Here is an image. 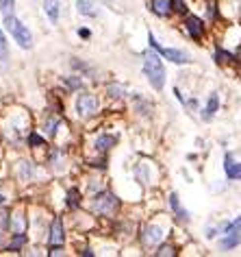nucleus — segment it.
I'll return each instance as SVG.
<instances>
[{"mask_svg":"<svg viewBox=\"0 0 241 257\" xmlns=\"http://www.w3.org/2000/svg\"><path fill=\"white\" fill-rule=\"evenodd\" d=\"M63 238H65V233H63V220H61V218H54L52 229H50V247L52 249H59L63 244Z\"/></svg>","mask_w":241,"mask_h":257,"instance_id":"nucleus-6","label":"nucleus"},{"mask_svg":"<svg viewBox=\"0 0 241 257\" xmlns=\"http://www.w3.org/2000/svg\"><path fill=\"white\" fill-rule=\"evenodd\" d=\"M76 9H79V13H83V15H89V18H94V15L98 13L96 7L89 2V0H79L76 2Z\"/></svg>","mask_w":241,"mask_h":257,"instance_id":"nucleus-11","label":"nucleus"},{"mask_svg":"<svg viewBox=\"0 0 241 257\" xmlns=\"http://www.w3.org/2000/svg\"><path fill=\"white\" fill-rule=\"evenodd\" d=\"M79 35H83V37H89V31L83 29V31H79Z\"/></svg>","mask_w":241,"mask_h":257,"instance_id":"nucleus-29","label":"nucleus"},{"mask_svg":"<svg viewBox=\"0 0 241 257\" xmlns=\"http://www.w3.org/2000/svg\"><path fill=\"white\" fill-rule=\"evenodd\" d=\"M0 203H4V196L2 194H0Z\"/></svg>","mask_w":241,"mask_h":257,"instance_id":"nucleus-30","label":"nucleus"},{"mask_svg":"<svg viewBox=\"0 0 241 257\" xmlns=\"http://www.w3.org/2000/svg\"><path fill=\"white\" fill-rule=\"evenodd\" d=\"M13 4H15V0H0V9H2L4 15L13 13Z\"/></svg>","mask_w":241,"mask_h":257,"instance_id":"nucleus-18","label":"nucleus"},{"mask_svg":"<svg viewBox=\"0 0 241 257\" xmlns=\"http://www.w3.org/2000/svg\"><path fill=\"white\" fill-rule=\"evenodd\" d=\"M9 57V46H7V37H4V33L0 31V63H4Z\"/></svg>","mask_w":241,"mask_h":257,"instance_id":"nucleus-17","label":"nucleus"},{"mask_svg":"<svg viewBox=\"0 0 241 257\" xmlns=\"http://www.w3.org/2000/svg\"><path fill=\"white\" fill-rule=\"evenodd\" d=\"M118 207V201L113 199L111 194H100V196H96L94 199V203H91V209L96 211V214H105V216H109V214H113V209Z\"/></svg>","mask_w":241,"mask_h":257,"instance_id":"nucleus-4","label":"nucleus"},{"mask_svg":"<svg viewBox=\"0 0 241 257\" xmlns=\"http://www.w3.org/2000/svg\"><path fill=\"white\" fill-rule=\"evenodd\" d=\"M24 242H26V238L22 236V233H18V236H15V240H13V242L9 244V251H15V249H20V247H22V244H24Z\"/></svg>","mask_w":241,"mask_h":257,"instance_id":"nucleus-19","label":"nucleus"},{"mask_svg":"<svg viewBox=\"0 0 241 257\" xmlns=\"http://www.w3.org/2000/svg\"><path fill=\"white\" fill-rule=\"evenodd\" d=\"M4 29H7L11 35L15 37V42L20 44L22 48H31V31L26 29L24 24H22V22L18 20V18H13V13L11 15H4Z\"/></svg>","mask_w":241,"mask_h":257,"instance_id":"nucleus-2","label":"nucleus"},{"mask_svg":"<svg viewBox=\"0 0 241 257\" xmlns=\"http://www.w3.org/2000/svg\"><path fill=\"white\" fill-rule=\"evenodd\" d=\"M7 211H0V229H4V227H7Z\"/></svg>","mask_w":241,"mask_h":257,"instance_id":"nucleus-25","label":"nucleus"},{"mask_svg":"<svg viewBox=\"0 0 241 257\" xmlns=\"http://www.w3.org/2000/svg\"><path fill=\"white\" fill-rule=\"evenodd\" d=\"M43 9H46V13H48V18H50L52 24H57V22H59V4L54 2V0H48Z\"/></svg>","mask_w":241,"mask_h":257,"instance_id":"nucleus-13","label":"nucleus"},{"mask_svg":"<svg viewBox=\"0 0 241 257\" xmlns=\"http://www.w3.org/2000/svg\"><path fill=\"white\" fill-rule=\"evenodd\" d=\"M217 105H220V98H217V94H211V98H209V103H206V109H204V120H209L213 113L217 111Z\"/></svg>","mask_w":241,"mask_h":257,"instance_id":"nucleus-15","label":"nucleus"},{"mask_svg":"<svg viewBox=\"0 0 241 257\" xmlns=\"http://www.w3.org/2000/svg\"><path fill=\"white\" fill-rule=\"evenodd\" d=\"M68 85L72 87V90H80L83 83H80V79H68Z\"/></svg>","mask_w":241,"mask_h":257,"instance_id":"nucleus-24","label":"nucleus"},{"mask_svg":"<svg viewBox=\"0 0 241 257\" xmlns=\"http://www.w3.org/2000/svg\"><path fill=\"white\" fill-rule=\"evenodd\" d=\"M187 31H189V35L194 37V40H200L202 37V22L196 18V15H189L187 18Z\"/></svg>","mask_w":241,"mask_h":257,"instance_id":"nucleus-8","label":"nucleus"},{"mask_svg":"<svg viewBox=\"0 0 241 257\" xmlns=\"http://www.w3.org/2000/svg\"><path fill=\"white\" fill-rule=\"evenodd\" d=\"M41 138H40V135H31V144H41Z\"/></svg>","mask_w":241,"mask_h":257,"instance_id":"nucleus-28","label":"nucleus"},{"mask_svg":"<svg viewBox=\"0 0 241 257\" xmlns=\"http://www.w3.org/2000/svg\"><path fill=\"white\" fill-rule=\"evenodd\" d=\"M239 242H241V236H239V233H226V238H224L222 242H220V247H222L224 251H226V249L237 247Z\"/></svg>","mask_w":241,"mask_h":257,"instance_id":"nucleus-12","label":"nucleus"},{"mask_svg":"<svg viewBox=\"0 0 241 257\" xmlns=\"http://www.w3.org/2000/svg\"><path fill=\"white\" fill-rule=\"evenodd\" d=\"M157 255H159V257H163V255H174V249H172V247H161V249L157 251Z\"/></svg>","mask_w":241,"mask_h":257,"instance_id":"nucleus-22","label":"nucleus"},{"mask_svg":"<svg viewBox=\"0 0 241 257\" xmlns=\"http://www.w3.org/2000/svg\"><path fill=\"white\" fill-rule=\"evenodd\" d=\"M169 205H172V209L178 214V218H183V220H187V218H189V216H187V211H185L183 207H180V203H178V196H176V194H172V196H169Z\"/></svg>","mask_w":241,"mask_h":257,"instance_id":"nucleus-16","label":"nucleus"},{"mask_svg":"<svg viewBox=\"0 0 241 257\" xmlns=\"http://www.w3.org/2000/svg\"><path fill=\"white\" fill-rule=\"evenodd\" d=\"M150 46L152 48H157L159 52L163 54L165 59H169V61H174V63H187L189 61V54L187 52H183V51H174V48H163V46H159V44L155 42V37L150 35Z\"/></svg>","mask_w":241,"mask_h":257,"instance_id":"nucleus-5","label":"nucleus"},{"mask_svg":"<svg viewBox=\"0 0 241 257\" xmlns=\"http://www.w3.org/2000/svg\"><path fill=\"white\" fill-rule=\"evenodd\" d=\"M76 111L80 118H89L98 111V98L94 94H80L76 101Z\"/></svg>","mask_w":241,"mask_h":257,"instance_id":"nucleus-3","label":"nucleus"},{"mask_svg":"<svg viewBox=\"0 0 241 257\" xmlns=\"http://www.w3.org/2000/svg\"><path fill=\"white\" fill-rule=\"evenodd\" d=\"M239 231H241V216H239L235 222H231V225L226 227V233H239Z\"/></svg>","mask_w":241,"mask_h":257,"instance_id":"nucleus-20","label":"nucleus"},{"mask_svg":"<svg viewBox=\"0 0 241 257\" xmlns=\"http://www.w3.org/2000/svg\"><path fill=\"white\" fill-rule=\"evenodd\" d=\"M172 0H152V11H155L157 15H169V11H172Z\"/></svg>","mask_w":241,"mask_h":257,"instance_id":"nucleus-9","label":"nucleus"},{"mask_svg":"<svg viewBox=\"0 0 241 257\" xmlns=\"http://www.w3.org/2000/svg\"><path fill=\"white\" fill-rule=\"evenodd\" d=\"M144 72L148 76V81H150V85L155 87V90H163V85H165V68H163L161 59L157 57V54H146L144 59Z\"/></svg>","mask_w":241,"mask_h":257,"instance_id":"nucleus-1","label":"nucleus"},{"mask_svg":"<svg viewBox=\"0 0 241 257\" xmlns=\"http://www.w3.org/2000/svg\"><path fill=\"white\" fill-rule=\"evenodd\" d=\"M161 238H163L161 229H159V227H148L146 229V236H144V242L146 244H157Z\"/></svg>","mask_w":241,"mask_h":257,"instance_id":"nucleus-10","label":"nucleus"},{"mask_svg":"<svg viewBox=\"0 0 241 257\" xmlns=\"http://www.w3.org/2000/svg\"><path fill=\"white\" fill-rule=\"evenodd\" d=\"M174 9H176V11H185V7H183V0H174Z\"/></svg>","mask_w":241,"mask_h":257,"instance_id":"nucleus-27","label":"nucleus"},{"mask_svg":"<svg viewBox=\"0 0 241 257\" xmlns=\"http://www.w3.org/2000/svg\"><path fill=\"white\" fill-rule=\"evenodd\" d=\"M224 170H226L228 174V179H241V163H237L233 159L231 155H226V163H224Z\"/></svg>","mask_w":241,"mask_h":257,"instance_id":"nucleus-7","label":"nucleus"},{"mask_svg":"<svg viewBox=\"0 0 241 257\" xmlns=\"http://www.w3.org/2000/svg\"><path fill=\"white\" fill-rule=\"evenodd\" d=\"M109 94L111 96H122V87L120 85H109Z\"/></svg>","mask_w":241,"mask_h":257,"instance_id":"nucleus-23","label":"nucleus"},{"mask_svg":"<svg viewBox=\"0 0 241 257\" xmlns=\"http://www.w3.org/2000/svg\"><path fill=\"white\" fill-rule=\"evenodd\" d=\"M68 196H70V199H68V205H70V207H76V196H79V192H76V190H70Z\"/></svg>","mask_w":241,"mask_h":257,"instance_id":"nucleus-21","label":"nucleus"},{"mask_svg":"<svg viewBox=\"0 0 241 257\" xmlns=\"http://www.w3.org/2000/svg\"><path fill=\"white\" fill-rule=\"evenodd\" d=\"M215 57H217V61H220V63H224L226 59H231V54H226V52H217Z\"/></svg>","mask_w":241,"mask_h":257,"instance_id":"nucleus-26","label":"nucleus"},{"mask_svg":"<svg viewBox=\"0 0 241 257\" xmlns=\"http://www.w3.org/2000/svg\"><path fill=\"white\" fill-rule=\"evenodd\" d=\"M113 144H116V138H113V135H100V138L96 140V149L98 151H109Z\"/></svg>","mask_w":241,"mask_h":257,"instance_id":"nucleus-14","label":"nucleus"}]
</instances>
